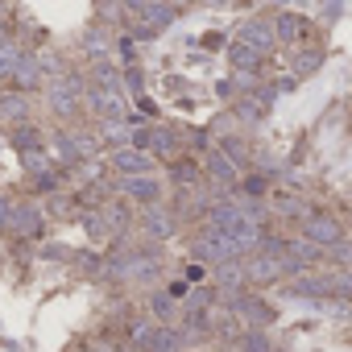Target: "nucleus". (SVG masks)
<instances>
[{"mask_svg": "<svg viewBox=\"0 0 352 352\" xmlns=\"http://www.w3.org/2000/svg\"><path fill=\"white\" fill-rule=\"evenodd\" d=\"M212 228H220L224 236H232L236 249H253V245H257V224H253V216H249L245 208H236V204H216V208H212Z\"/></svg>", "mask_w": 352, "mask_h": 352, "instance_id": "1", "label": "nucleus"}, {"mask_svg": "<svg viewBox=\"0 0 352 352\" xmlns=\"http://www.w3.org/2000/svg\"><path fill=\"white\" fill-rule=\"evenodd\" d=\"M307 241L331 249L336 241H344V228H340L336 216H327V212H311V216H307Z\"/></svg>", "mask_w": 352, "mask_h": 352, "instance_id": "2", "label": "nucleus"}, {"mask_svg": "<svg viewBox=\"0 0 352 352\" xmlns=\"http://www.w3.org/2000/svg\"><path fill=\"white\" fill-rule=\"evenodd\" d=\"M195 249H199V257H208V261H220V265H224V261H232V257L241 253V249H236V241H232V236H224L220 228L204 232Z\"/></svg>", "mask_w": 352, "mask_h": 352, "instance_id": "3", "label": "nucleus"}, {"mask_svg": "<svg viewBox=\"0 0 352 352\" xmlns=\"http://www.w3.org/2000/svg\"><path fill=\"white\" fill-rule=\"evenodd\" d=\"M87 104H91L104 120H120V116H124V96L112 91V87H91V91H87Z\"/></svg>", "mask_w": 352, "mask_h": 352, "instance_id": "4", "label": "nucleus"}, {"mask_svg": "<svg viewBox=\"0 0 352 352\" xmlns=\"http://www.w3.org/2000/svg\"><path fill=\"white\" fill-rule=\"evenodd\" d=\"M112 166L124 174V179H137V174H149V166H153V162H149V153H145V149H137V145H133V149H116V153H112Z\"/></svg>", "mask_w": 352, "mask_h": 352, "instance_id": "5", "label": "nucleus"}, {"mask_svg": "<svg viewBox=\"0 0 352 352\" xmlns=\"http://www.w3.org/2000/svg\"><path fill=\"white\" fill-rule=\"evenodd\" d=\"M274 38H278V42H307V38H311V21L298 17V13H282V17L274 21Z\"/></svg>", "mask_w": 352, "mask_h": 352, "instance_id": "6", "label": "nucleus"}, {"mask_svg": "<svg viewBox=\"0 0 352 352\" xmlns=\"http://www.w3.org/2000/svg\"><path fill=\"white\" fill-rule=\"evenodd\" d=\"M286 270H290V265H286L278 253H261V257H253V261H249V270H245V274H249L253 282H274V278H278V274H286Z\"/></svg>", "mask_w": 352, "mask_h": 352, "instance_id": "7", "label": "nucleus"}, {"mask_svg": "<svg viewBox=\"0 0 352 352\" xmlns=\"http://www.w3.org/2000/svg\"><path fill=\"white\" fill-rule=\"evenodd\" d=\"M124 195L149 208V204H157L162 187H157V179H153V174H137V179H124Z\"/></svg>", "mask_w": 352, "mask_h": 352, "instance_id": "8", "label": "nucleus"}, {"mask_svg": "<svg viewBox=\"0 0 352 352\" xmlns=\"http://www.w3.org/2000/svg\"><path fill=\"white\" fill-rule=\"evenodd\" d=\"M241 42H245V46H253L257 54H270L278 38H274V30H270L265 21H249V25L241 30Z\"/></svg>", "mask_w": 352, "mask_h": 352, "instance_id": "9", "label": "nucleus"}, {"mask_svg": "<svg viewBox=\"0 0 352 352\" xmlns=\"http://www.w3.org/2000/svg\"><path fill=\"white\" fill-rule=\"evenodd\" d=\"M50 104H54L58 112H75V104H79V83H75V79L50 83Z\"/></svg>", "mask_w": 352, "mask_h": 352, "instance_id": "10", "label": "nucleus"}, {"mask_svg": "<svg viewBox=\"0 0 352 352\" xmlns=\"http://www.w3.org/2000/svg\"><path fill=\"white\" fill-rule=\"evenodd\" d=\"M208 174H212L216 183H224V187H228V183H236V166H232V157H228V153H220V149L208 157Z\"/></svg>", "mask_w": 352, "mask_h": 352, "instance_id": "11", "label": "nucleus"}, {"mask_svg": "<svg viewBox=\"0 0 352 352\" xmlns=\"http://www.w3.org/2000/svg\"><path fill=\"white\" fill-rule=\"evenodd\" d=\"M21 58H25V50L17 42H0V79H13L17 67H21Z\"/></svg>", "mask_w": 352, "mask_h": 352, "instance_id": "12", "label": "nucleus"}, {"mask_svg": "<svg viewBox=\"0 0 352 352\" xmlns=\"http://www.w3.org/2000/svg\"><path fill=\"white\" fill-rule=\"evenodd\" d=\"M13 83H17L21 91H30V87H38V83H42V63L25 54V58H21V67H17V75H13Z\"/></svg>", "mask_w": 352, "mask_h": 352, "instance_id": "13", "label": "nucleus"}, {"mask_svg": "<svg viewBox=\"0 0 352 352\" xmlns=\"http://www.w3.org/2000/svg\"><path fill=\"white\" fill-rule=\"evenodd\" d=\"M141 344L149 352H179V336L174 331H141Z\"/></svg>", "mask_w": 352, "mask_h": 352, "instance_id": "14", "label": "nucleus"}, {"mask_svg": "<svg viewBox=\"0 0 352 352\" xmlns=\"http://www.w3.org/2000/svg\"><path fill=\"white\" fill-rule=\"evenodd\" d=\"M9 224H13L17 232H25V236H38V228H42L38 212H34V208H25V204H21V208H13V220H9Z\"/></svg>", "mask_w": 352, "mask_h": 352, "instance_id": "15", "label": "nucleus"}, {"mask_svg": "<svg viewBox=\"0 0 352 352\" xmlns=\"http://www.w3.org/2000/svg\"><path fill=\"white\" fill-rule=\"evenodd\" d=\"M174 21V9L170 5H145V25L149 30H166Z\"/></svg>", "mask_w": 352, "mask_h": 352, "instance_id": "16", "label": "nucleus"}, {"mask_svg": "<svg viewBox=\"0 0 352 352\" xmlns=\"http://www.w3.org/2000/svg\"><path fill=\"white\" fill-rule=\"evenodd\" d=\"M145 228H149L153 236H166V232H170V216H166L157 204H149V208H145Z\"/></svg>", "mask_w": 352, "mask_h": 352, "instance_id": "17", "label": "nucleus"}, {"mask_svg": "<svg viewBox=\"0 0 352 352\" xmlns=\"http://www.w3.org/2000/svg\"><path fill=\"white\" fill-rule=\"evenodd\" d=\"M91 75H96V83H100V87H112V91H120V71H116L112 63H104V58H100Z\"/></svg>", "mask_w": 352, "mask_h": 352, "instance_id": "18", "label": "nucleus"}, {"mask_svg": "<svg viewBox=\"0 0 352 352\" xmlns=\"http://www.w3.org/2000/svg\"><path fill=\"white\" fill-rule=\"evenodd\" d=\"M232 63H236L241 71H253V67L261 63V54H257L253 46H245V42H236V46H232Z\"/></svg>", "mask_w": 352, "mask_h": 352, "instance_id": "19", "label": "nucleus"}, {"mask_svg": "<svg viewBox=\"0 0 352 352\" xmlns=\"http://www.w3.org/2000/svg\"><path fill=\"white\" fill-rule=\"evenodd\" d=\"M0 116H25V96H0Z\"/></svg>", "mask_w": 352, "mask_h": 352, "instance_id": "20", "label": "nucleus"}, {"mask_svg": "<svg viewBox=\"0 0 352 352\" xmlns=\"http://www.w3.org/2000/svg\"><path fill=\"white\" fill-rule=\"evenodd\" d=\"M236 311H241V315H249V319H257V323H265V319H270V311H265V302H241Z\"/></svg>", "mask_w": 352, "mask_h": 352, "instance_id": "21", "label": "nucleus"}, {"mask_svg": "<svg viewBox=\"0 0 352 352\" xmlns=\"http://www.w3.org/2000/svg\"><path fill=\"white\" fill-rule=\"evenodd\" d=\"M245 352H274V348H270V340L261 331H253V336H245Z\"/></svg>", "mask_w": 352, "mask_h": 352, "instance_id": "22", "label": "nucleus"}, {"mask_svg": "<svg viewBox=\"0 0 352 352\" xmlns=\"http://www.w3.org/2000/svg\"><path fill=\"white\" fill-rule=\"evenodd\" d=\"M315 67H319V54H315V50H307V54L294 63V71H298V75H307V71H315Z\"/></svg>", "mask_w": 352, "mask_h": 352, "instance_id": "23", "label": "nucleus"}, {"mask_svg": "<svg viewBox=\"0 0 352 352\" xmlns=\"http://www.w3.org/2000/svg\"><path fill=\"white\" fill-rule=\"evenodd\" d=\"M241 274H245L241 265H228V261H224V270H220V282H224V286H232V282H241Z\"/></svg>", "mask_w": 352, "mask_h": 352, "instance_id": "24", "label": "nucleus"}, {"mask_svg": "<svg viewBox=\"0 0 352 352\" xmlns=\"http://www.w3.org/2000/svg\"><path fill=\"white\" fill-rule=\"evenodd\" d=\"M104 133H108V141H124V137H129V129H124V124H116V120H108V129H104Z\"/></svg>", "mask_w": 352, "mask_h": 352, "instance_id": "25", "label": "nucleus"}, {"mask_svg": "<svg viewBox=\"0 0 352 352\" xmlns=\"http://www.w3.org/2000/svg\"><path fill=\"white\" fill-rule=\"evenodd\" d=\"M9 220H13V204H9V199H0V228H5Z\"/></svg>", "mask_w": 352, "mask_h": 352, "instance_id": "26", "label": "nucleus"}]
</instances>
